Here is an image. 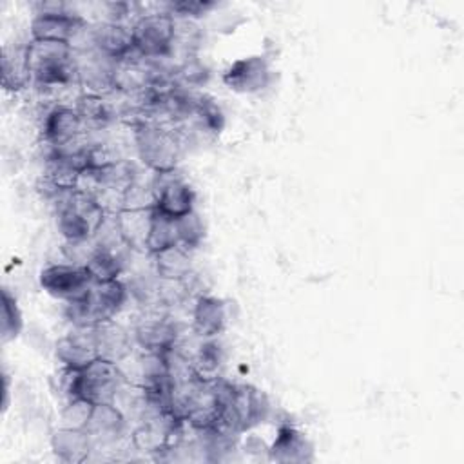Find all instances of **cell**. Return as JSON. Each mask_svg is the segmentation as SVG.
<instances>
[{"label":"cell","mask_w":464,"mask_h":464,"mask_svg":"<svg viewBox=\"0 0 464 464\" xmlns=\"http://www.w3.org/2000/svg\"><path fill=\"white\" fill-rule=\"evenodd\" d=\"M92 408L94 404L85 401V399H80V397H74V399H69L62 410V422L60 426L63 428H78V430H85L89 419H91V413H92Z\"/></svg>","instance_id":"obj_31"},{"label":"cell","mask_w":464,"mask_h":464,"mask_svg":"<svg viewBox=\"0 0 464 464\" xmlns=\"http://www.w3.org/2000/svg\"><path fill=\"white\" fill-rule=\"evenodd\" d=\"M190 118L196 121V125L201 130L214 134V136H218L225 127V114H223L221 107L207 94L196 96V103H194V111H192Z\"/></svg>","instance_id":"obj_27"},{"label":"cell","mask_w":464,"mask_h":464,"mask_svg":"<svg viewBox=\"0 0 464 464\" xmlns=\"http://www.w3.org/2000/svg\"><path fill=\"white\" fill-rule=\"evenodd\" d=\"M266 451L268 459L279 464H304L314 460V444L292 424L277 428V435Z\"/></svg>","instance_id":"obj_16"},{"label":"cell","mask_w":464,"mask_h":464,"mask_svg":"<svg viewBox=\"0 0 464 464\" xmlns=\"http://www.w3.org/2000/svg\"><path fill=\"white\" fill-rule=\"evenodd\" d=\"M136 53L145 60H165L174 51L176 20L167 11L145 13L132 24Z\"/></svg>","instance_id":"obj_6"},{"label":"cell","mask_w":464,"mask_h":464,"mask_svg":"<svg viewBox=\"0 0 464 464\" xmlns=\"http://www.w3.org/2000/svg\"><path fill=\"white\" fill-rule=\"evenodd\" d=\"M190 359H192L196 375L203 381H208L219 375L225 355H223L221 344L214 337V339H201V344L198 346L196 353Z\"/></svg>","instance_id":"obj_25"},{"label":"cell","mask_w":464,"mask_h":464,"mask_svg":"<svg viewBox=\"0 0 464 464\" xmlns=\"http://www.w3.org/2000/svg\"><path fill=\"white\" fill-rule=\"evenodd\" d=\"M74 109L82 116L85 125H94V127H103L111 120H114V111L111 103L107 102L105 94H92V92H83L76 98Z\"/></svg>","instance_id":"obj_26"},{"label":"cell","mask_w":464,"mask_h":464,"mask_svg":"<svg viewBox=\"0 0 464 464\" xmlns=\"http://www.w3.org/2000/svg\"><path fill=\"white\" fill-rule=\"evenodd\" d=\"M218 4L210 0H178L165 4V9L174 20H196L212 11Z\"/></svg>","instance_id":"obj_32"},{"label":"cell","mask_w":464,"mask_h":464,"mask_svg":"<svg viewBox=\"0 0 464 464\" xmlns=\"http://www.w3.org/2000/svg\"><path fill=\"white\" fill-rule=\"evenodd\" d=\"M40 286L60 301H76L83 297L94 283L83 265L56 263L49 265L40 272Z\"/></svg>","instance_id":"obj_9"},{"label":"cell","mask_w":464,"mask_h":464,"mask_svg":"<svg viewBox=\"0 0 464 464\" xmlns=\"http://www.w3.org/2000/svg\"><path fill=\"white\" fill-rule=\"evenodd\" d=\"M87 22L82 14L74 11L65 13H34L29 34L31 40H42V42H65L74 47V40L78 34L87 31Z\"/></svg>","instance_id":"obj_10"},{"label":"cell","mask_w":464,"mask_h":464,"mask_svg":"<svg viewBox=\"0 0 464 464\" xmlns=\"http://www.w3.org/2000/svg\"><path fill=\"white\" fill-rule=\"evenodd\" d=\"M54 199L58 232L72 245L94 237L109 218L96 196L87 190H69Z\"/></svg>","instance_id":"obj_2"},{"label":"cell","mask_w":464,"mask_h":464,"mask_svg":"<svg viewBox=\"0 0 464 464\" xmlns=\"http://www.w3.org/2000/svg\"><path fill=\"white\" fill-rule=\"evenodd\" d=\"M85 430L91 435L94 448L100 444L109 446L125 435L127 417L123 410L114 402L94 404Z\"/></svg>","instance_id":"obj_17"},{"label":"cell","mask_w":464,"mask_h":464,"mask_svg":"<svg viewBox=\"0 0 464 464\" xmlns=\"http://www.w3.org/2000/svg\"><path fill=\"white\" fill-rule=\"evenodd\" d=\"M25 65L31 83L40 89L78 83V54L71 44L29 40L25 44Z\"/></svg>","instance_id":"obj_1"},{"label":"cell","mask_w":464,"mask_h":464,"mask_svg":"<svg viewBox=\"0 0 464 464\" xmlns=\"http://www.w3.org/2000/svg\"><path fill=\"white\" fill-rule=\"evenodd\" d=\"M134 343L149 353H165L178 346L179 328L169 315L152 314L140 319L132 332Z\"/></svg>","instance_id":"obj_13"},{"label":"cell","mask_w":464,"mask_h":464,"mask_svg":"<svg viewBox=\"0 0 464 464\" xmlns=\"http://www.w3.org/2000/svg\"><path fill=\"white\" fill-rule=\"evenodd\" d=\"M91 49L107 60L120 62L136 53L132 38V24L105 20L89 29Z\"/></svg>","instance_id":"obj_11"},{"label":"cell","mask_w":464,"mask_h":464,"mask_svg":"<svg viewBox=\"0 0 464 464\" xmlns=\"http://www.w3.org/2000/svg\"><path fill=\"white\" fill-rule=\"evenodd\" d=\"M272 82V69L265 56L252 54L232 62L223 72V83L239 94H256Z\"/></svg>","instance_id":"obj_12"},{"label":"cell","mask_w":464,"mask_h":464,"mask_svg":"<svg viewBox=\"0 0 464 464\" xmlns=\"http://www.w3.org/2000/svg\"><path fill=\"white\" fill-rule=\"evenodd\" d=\"M154 208H141V210H120L112 214L118 236L129 250L147 252V237L150 230Z\"/></svg>","instance_id":"obj_20"},{"label":"cell","mask_w":464,"mask_h":464,"mask_svg":"<svg viewBox=\"0 0 464 464\" xmlns=\"http://www.w3.org/2000/svg\"><path fill=\"white\" fill-rule=\"evenodd\" d=\"M82 265L87 268L92 281L120 279V276L125 268L123 257L111 243H98V246H94L89 252V256L85 257V261Z\"/></svg>","instance_id":"obj_22"},{"label":"cell","mask_w":464,"mask_h":464,"mask_svg":"<svg viewBox=\"0 0 464 464\" xmlns=\"http://www.w3.org/2000/svg\"><path fill=\"white\" fill-rule=\"evenodd\" d=\"M9 404V377L4 373V401H2V410L5 411Z\"/></svg>","instance_id":"obj_33"},{"label":"cell","mask_w":464,"mask_h":464,"mask_svg":"<svg viewBox=\"0 0 464 464\" xmlns=\"http://www.w3.org/2000/svg\"><path fill=\"white\" fill-rule=\"evenodd\" d=\"M83 127H87L74 107L54 105L47 111L42 123V136L51 150L62 149L80 140Z\"/></svg>","instance_id":"obj_14"},{"label":"cell","mask_w":464,"mask_h":464,"mask_svg":"<svg viewBox=\"0 0 464 464\" xmlns=\"http://www.w3.org/2000/svg\"><path fill=\"white\" fill-rule=\"evenodd\" d=\"M223 408L219 426L239 435L265 422L272 411L268 397L252 384L221 381Z\"/></svg>","instance_id":"obj_4"},{"label":"cell","mask_w":464,"mask_h":464,"mask_svg":"<svg viewBox=\"0 0 464 464\" xmlns=\"http://www.w3.org/2000/svg\"><path fill=\"white\" fill-rule=\"evenodd\" d=\"M31 83L29 71L25 65V45L5 47L2 56V87L5 91H22Z\"/></svg>","instance_id":"obj_24"},{"label":"cell","mask_w":464,"mask_h":464,"mask_svg":"<svg viewBox=\"0 0 464 464\" xmlns=\"http://www.w3.org/2000/svg\"><path fill=\"white\" fill-rule=\"evenodd\" d=\"M150 185L154 192L156 212L178 219L194 210V190L178 172V169L167 172H152Z\"/></svg>","instance_id":"obj_8"},{"label":"cell","mask_w":464,"mask_h":464,"mask_svg":"<svg viewBox=\"0 0 464 464\" xmlns=\"http://www.w3.org/2000/svg\"><path fill=\"white\" fill-rule=\"evenodd\" d=\"M24 328L22 310L18 306L16 297L9 292V288H2V324H0V337L2 343H9L20 335Z\"/></svg>","instance_id":"obj_29"},{"label":"cell","mask_w":464,"mask_h":464,"mask_svg":"<svg viewBox=\"0 0 464 464\" xmlns=\"http://www.w3.org/2000/svg\"><path fill=\"white\" fill-rule=\"evenodd\" d=\"M125 382V373L121 372L118 362L96 359L87 368L76 370L72 399L80 397L92 404L114 402Z\"/></svg>","instance_id":"obj_7"},{"label":"cell","mask_w":464,"mask_h":464,"mask_svg":"<svg viewBox=\"0 0 464 464\" xmlns=\"http://www.w3.org/2000/svg\"><path fill=\"white\" fill-rule=\"evenodd\" d=\"M92 330L100 359H107L120 364L130 353L134 337L121 324L111 319L94 326Z\"/></svg>","instance_id":"obj_21"},{"label":"cell","mask_w":464,"mask_h":464,"mask_svg":"<svg viewBox=\"0 0 464 464\" xmlns=\"http://www.w3.org/2000/svg\"><path fill=\"white\" fill-rule=\"evenodd\" d=\"M174 225H176V237L179 246L187 250H194L201 245L205 237V225L196 210L174 219Z\"/></svg>","instance_id":"obj_30"},{"label":"cell","mask_w":464,"mask_h":464,"mask_svg":"<svg viewBox=\"0 0 464 464\" xmlns=\"http://www.w3.org/2000/svg\"><path fill=\"white\" fill-rule=\"evenodd\" d=\"M51 450L60 462L82 464L89 460L94 444L87 430L58 426L51 433Z\"/></svg>","instance_id":"obj_18"},{"label":"cell","mask_w":464,"mask_h":464,"mask_svg":"<svg viewBox=\"0 0 464 464\" xmlns=\"http://www.w3.org/2000/svg\"><path fill=\"white\" fill-rule=\"evenodd\" d=\"M154 272L161 281H187L192 274V261L187 248L174 245L152 254Z\"/></svg>","instance_id":"obj_23"},{"label":"cell","mask_w":464,"mask_h":464,"mask_svg":"<svg viewBox=\"0 0 464 464\" xmlns=\"http://www.w3.org/2000/svg\"><path fill=\"white\" fill-rule=\"evenodd\" d=\"M174 245H178L174 219L154 210L149 237H147V252L152 256Z\"/></svg>","instance_id":"obj_28"},{"label":"cell","mask_w":464,"mask_h":464,"mask_svg":"<svg viewBox=\"0 0 464 464\" xmlns=\"http://www.w3.org/2000/svg\"><path fill=\"white\" fill-rule=\"evenodd\" d=\"M56 359L62 366L72 370H83L92 364L98 355L94 330L92 328H74L72 332L62 335L54 344Z\"/></svg>","instance_id":"obj_15"},{"label":"cell","mask_w":464,"mask_h":464,"mask_svg":"<svg viewBox=\"0 0 464 464\" xmlns=\"http://www.w3.org/2000/svg\"><path fill=\"white\" fill-rule=\"evenodd\" d=\"M129 288L121 279L94 281L89 292L65 304V317L74 328H94L111 321L127 303Z\"/></svg>","instance_id":"obj_3"},{"label":"cell","mask_w":464,"mask_h":464,"mask_svg":"<svg viewBox=\"0 0 464 464\" xmlns=\"http://www.w3.org/2000/svg\"><path fill=\"white\" fill-rule=\"evenodd\" d=\"M227 324V304L223 299L208 294L198 295L192 308V332L199 339L218 337Z\"/></svg>","instance_id":"obj_19"},{"label":"cell","mask_w":464,"mask_h":464,"mask_svg":"<svg viewBox=\"0 0 464 464\" xmlns=\"http://www.w3.org/2000/svg\"><path fill=\"white\" fill-rule=\"evenodd\" d=\"M134 147L140 161L152 172L178 169L183 154V141L172 125L138 121L132 123Z\"/></svg>","instance_id":"obj_5"}]
</instances>
